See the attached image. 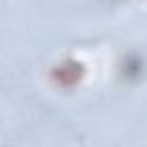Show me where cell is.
<instances>
[{
    "label": "cell",
    "mask_w": 147,
    "mask_h": 147,
    "mask_svg": "<svg viewBox=\"0 0 147 147\" xmlns=\"http://www.w3.org/2000/svg\"><path fill=\"white\" fill-rule=\"evenodd\" d=\"M82 73H83V67L78 64V62H64L61 64L57 69H54V80L61 85H73L76 83L80 78H82Z\"/></svg>",
    "instance_id": "6da1fadb"
}]
</instances>
